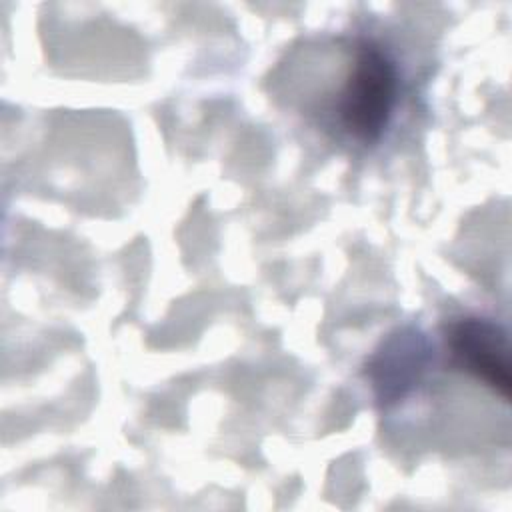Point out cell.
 <instances>
[{"mask_svg":"<svg viewBox=\"0 0 512 512\" xmlns=\"http://www.w3.org/2000/svg\"><path fill=\"white\" fill-rule=\"evenodd\" d=\"M454 364L482 380L504 400L510 398V348L506 330L488 318L468 316L446 334Z\"/></svg>","mask_w":512,"mask_h":512,"instance_id":"obj_2","label":"cell"},{"mask_svg":"<svg viewBox=\"0 0 512 512\" xmlns=\"http://www.w3.org/2000/svg\"><path fill=\"white\" fill-rule=\"evenodd\" d=\"M424 342L418 334H400L392 338L386 352L378 354L372 362V376L382 396H396L404 386L422 370Z\"/></svg>","mask_w":512,"mask_h":512,"instance_id":"obj_3","label":"cell"},{"mask_svg":"<svg viewBox=\"0 0 512 512\" xmlns=\"http://www.w3.org/2000/svg\"><path fill=\"white\" fill-rule=\"evenodd\" d=\"M398 100V68L374 42L360 40L338 98L340 122L362 144L380 140Z\"/></svg>","mask_w":512,"mask_h":512,"instance_id":"obj_1","label":"cell"}]
</instances>
